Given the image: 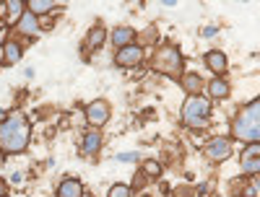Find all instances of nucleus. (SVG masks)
I'll return each instance as SVG.
<instances>
[{"label": "nucleus", "instance_id": "f257e3e1", "mask_svg": "<svg viewBox=\"0 0 260 197\" xmlns=\"http://www.w3.org/2000/svg\"><path fill=\"white\" fill-rule=\"evenodd\" d=\"M31 127L24 114H11L0 125V153H21L29 145Z\"/></svg>", "mask_w": 260, "mask_h": 197}, {"label": "nucleus", "instance_id": "f03ea898", "mask_svg": "<svg viewBox=\"0 0 260 197\" xmlns=\"http://www.w3.org/2000/svg\"><path fill=\"white\" fill-rule=\"evenodd\" d=\"M232 135L237 140L245 143H257L260 140V101L252 99L250 106H245L240 114H237L234 125H232Z\"/></svg>", "mask_w": 260, "mask_h": 197}, {"label": "nucleus", "instance_id": "7ed1b4c3", "mask_svg": "<svg viewBox=\"0 0 260 197\" xmlns=\"http://www.w3.org/2000/svg\"><path fill=\"white\" fill-rule=\"evenodd\" d=\"M208 117H211V101L208 99L192 96V99L185 101V106H182L185 125H190V127H206L208 125Z\"/></svg>", "mask_w": 260, "mask_h": 197}, {"label": "nucleus", "instance_id": "20e7f679", "mask_svg": "<svg viewBox=\"0 0 260 197\" xmlns=\"http://www.w3.org/2000/svg\"><path fill=\"white\" fill-rule=\"evenodd\" d=\"M156 68L164 70V73H169V75H180L182 73V57H180V52L175 47H167L164 52H159Z\"/></svg>", "mask_w": 260, "mask_h": 197}, {"label": "nucleus", "instance_id": "39448f33", "mask_svg": "<svg viewBox=\"0 0 260 197\" xmlns=\"http://www.w3.org/2000/svg\"><path fill=\"white\" fill-rule=\"evenodd\" d=\"M86 120H89V125H94V127L104 125L107 120H110V104H107L104 99L91 101L89 106H86Z\"/></svg>", "mask_w": 260, "mask_h": 197}, {"label": "nucleus", "instance_id": "423d86ee", "mask_svg": "<svg viewBox=\"0 0 260 197\" xmlns=\"http://www.w3.org/2000/svg\"><path fill=\"white\" fill-rule=\"evenodd\" d=\"M206 156H208V161H213V164H219V161L229 159V156H232V143H229L226 138L211 140V143L206 145Z\"/></svg>", "mask_w": 260, "mask_h": 197}, {"label": "nucleus", "instance_id": "0eeeda50", "mask_svg": "<svg viewBox=\"0 0 260 197\" xmlns=\"http://www.w3.org/2000/svg\"><path fill=\"white\" fill-rule=\"evenodd\" d=\"M143 60V50L138 45H127V47H120L117 55H115V62L120 65V68H133V65H138Z\"/></svg>", "mask_w": 260, "mask_h": 197}, {"label": "nucleus", "instance_id": "6e6552de", "mask_svg": "<svg viewBox=\"0 0 260 197\" xmlns=\"http://www.w3.org/2000/svg\"><path fill=\"white\" fill-rule=\"evenodd\" d=\"M257 156H260V145L257 143H250V148L242 153V169L247 171V174H257V169H260V161H257Z\"/></svg>", "mask_w": 260, "mask_h": 197}, {"label": "nucleus", "instance_id": "1a4fd4ad", "mask_svg": "<svg viewBox=\"0 0 260 197\" xmlns=\"http://www.w3.org/2000/svg\"><path fill=\"white\" fill-rule=\"evenodd\" d=\"M99 148H102V135L99 133H83V143H81L83 156H96Z\"/></svg>", "mask_w": 260, "mask_h": 197}, {"label": "nucleus", "instance_id": "9d476101", "mask_svg": "<svg viewBox=\"0 0 260 197\" xmlns=\"http://www.w3.org/2000/svg\"><path fill=\"white\" fill-rule=\"evenodd\" d=\"M206 65H208L216 75H221V73H226V65H229V62H226V55H224V52L213 50V52L206 55Z\"/></svg>", "mask_w": 260, "mask_h": 197}, {"label": "nucleus", "instance_id": "9b49d317", "mask_svg": "<svg viewBox=\"0 0 260 197\" xmlns=\"http://www.w3.org/2000/svg\"><path fill=\"white\" fill-rule=\"evenodd\" d=\"M81 194H83V187L78 179H65L57 187V197H81Z\"/></svg>", "mask_w": 260, "mask_h": 197}, {"label": "nucleus", "instance_id": "f8f14e48", "mask_svg": "<svg viewBox=\"0 0 260 197\" xmlns=\"http://www.w3.org/2000/svg\"><path fill=\"white\" fill-rule=\"evenodd\" d=\"M133 39H136V31L130 29V26H120V29H115V34H112V42L117 45V50L133 45Z\"/></svg>", "mask_w": 260, "mask_h": 197}, {"label": "nucleus", "instance_id": "ddd939ff", "mask_svg": "<svg viewBox=\"0 0 260 197\" xmlns=\"http://www.w3.org/2000/svg\"><path fill=\"white\" fill-rule=\"evenodd\" d=\"M18 29L24 31V34H29V36H34V34H39V24H37V16L34 13H24L21 16V21H18Z\"/></svg>", "mask_w": 260, "mask_h": 197}, {"label": "nucleus", "instance_id": "4468645a", "mask_svg": "<svg viewBox=\"0 0 260 197\" xmlns=\"http://www.w3.org/2000/svg\"><path fill=\"white\" fill-rule=\"evenodd\" d=\"M52 8H57V3H52V0H31V3H26V11L39 16V13H50Z\"/></svg>", "mask_w": 260, "mask_h": 197}, {"label": "nucleus", "instance_id": "2eb2a0df", "mask_svg": "<svg viewBox=\"0 0 260 197\" xmlns=\"http://www.w3.org/2000/svg\"><path fill=\"white\" fill-rule=\"evenodd\" d=\"M208 94H211L213 99H224V96H229V83L221 81V78L211 81V83H208Z\"/></svg>", "mask_w": 260, "mask_h": 197}, {"label": "nucleus", "instance_id": "dca6fc26", "mask_svg": "<svg viewBox=\"0 0 260 197\" xmlns=\"http://www.w3.org/2000/svg\"><path fill=\"white\" fill-rule=\"evenodd\" d=\"M21 60V47L16 45V42H8V45L3 47V62L6 65H16Z\"/></svg>", "mask_w": 260, "mask_h": 197}, {"label": "nucleus", "instance_id": "f3484780", "mask_svg": "<svg viewBox=\"0 0 260 197\" xmlns=\"http://www.w3.org/2000/svg\"><path fill=\"white\" fill-rule=\"evenodd\" d=\"M201 86H203V81L195 75V73H187V75H182V89L187 91V94H198L201 91Z\"/></svg>", "mask_w": 260, "mask_h": 197}, {"label": "nucleus", "instance_id": "a211bd4d", "mask_svg": "<svg viewBox=\"0 0 260 197\" xmlns=\"http://www.w3.org/2000/svg\"><path fill=\"white\" fill-rule=\"evenodd\" d=\"M6 11H8V16H11V21H21V11H26V3H21V0H8V3L3 6Z\"/></svg>", "mask_w": 260, "mask_h": 197}, {"label": "nucleus", "instance_id": "6ab92c4d", "mask_svg": "<svg viewBox=\"0 0 260 197\" xmlns=\"http://www.w3.org/2000/svg\"><path fill=\"white\" fill-rule=\"evenodd\" d=\"M102 45H104V29H102V26H94L91 34H89V47L96 50V47H102Z\"/></svg>", "mask_w": 260, "mask_h": 197}, {"label": "nucleus", "instance_id": "aec40b11", "mask_svg": "<svg viewBox=\"0 0 260 197\" xmlns=\"http://www.w3.org/2000/svg\"><path fill=\"white\" fill-rule=\"evenodd\" d=\"M143 174H148V177H161V164L146 161V164H143Z\"/></svg>", "mask_w": 260, "mask_h": 197}, {"label": "nucleus", "instance_id": "412c9836", "mask_svg": "<svg viewBox=\"0 0 260 197\" xmlns=\"http://www.w3.org/2000/svg\"><path fill=\"white\" fill-rule=\"evenodd\" d=\"M130 192H133L130 187H125V184H115V187L110 189V194H107V197H130Z\"/></svg>", "mask_w": 260, "mask_h": 197}, {"label": "nucleus", "instance_id": "4be33fe9", "mask_svg": "<svg viewBox=\"0 0 260 197\" xmlns=\"http://www.w3.org/2000/svg\"><path fill=\"white\" fill-rule=\"evenodd\" d=\"M120 161H136V153H120Z\"/></svg>", "mask_w": 260, "mask_h": 197}, {"label": "nucleus", "instance_id": "5701e85b", "mask_svg": "<svg viewBox=\"0 0 260 197\" xmlns=\"http://www.w3.org/2000/svg\"><path fill=\"white\" fill-rule=\"evenodd\" d=\"M213 34H216V26H206L203 29V36H213Z\"/></svg>", "mask_w": 260, "mask_h": 197}, {"label": "nucleus", "instance_id": "b1692460", "mask_svg": "<svg viewBox=\"0 0 260 197\" xmlns=\"http://www.w3.org/2000/svg\"><path fill=\"white\" fill-rule=\"evenodd\" d=\"M6 194V182H0V197Z\"/></svg>", "mask_w": 260, "mask_h": 197}, {"label": "nucleus", "instance_id": "393cba45", "mask_svg": "<svg viewBox=\"0 0 260 197\" xmlns=\"http://www.w3.org/2000/svg\"><path fill=\"white\" fill-rule=\"evenodd\" d=\"M3 120H6V112H3V109H0V125H3Z\"/></svg>", "mask_w": 260, "mask_h": 197}, {"label": "nucleus", "instance_id": "a878e982", "mask_svg": "<svg viewBox=\"0 0 260 197\" xmlns=\"http://www.w3.org/2000/svg\"><path fill=\"white\" fill-rule=\"evenodd\" d=\"M6 31V26H3V21H0V34H3Z\"/></svg>", "mask_w": 260, "mask_h": 197}, {"label": "nucleus", "instance_id": "bb28decb", "mask_svg": "<svg viewBox=\"0 0 260 197\" xmlns=\"http://www.w3.org/2000/svg\"><path fill=\"white\" fill-rule=\"evenodd\" d=\"M0 161H3V156H0Z\"/></svg>", "mask_w": 260, "mask_h": 197}]
</instances>
